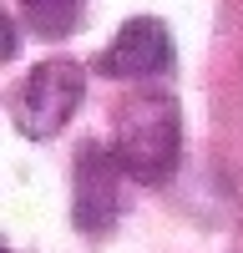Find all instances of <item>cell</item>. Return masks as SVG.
Instances as JSON below:
<instances>
[{
    "label": "cell",
    "instance_id": "obj_1",
    "mask_svg": "<svg viewBox=\"0 0 243 253\" xmlns=\"http://www.w3.org/2000/svg\"><path fill=\"white\" fill-rule=\"evenodd\" d=\"M112 147L122 167L132 172V182H162L177 167L182 152V112H177V96L162 91V86H142L127 91L112 112Z\"/></svg>",
    "mask_w": 243,
    "mask_h": 253
},
{
    "label": "cell",
    "instance_id": "obj_2",
    "mask_svg": "<svg viewBox=\"0 0 243 253\" xmlns=\"http://www.w3.org/2000/svg\"><path fill=\"white\" fill-rule=\"evenodd\" d=\"M81 96H86V71H81L76 61H66V56H51V61L31 66L15 81L5 112H10V126L20 137L46 142V137H56L61 126L76 117Z\"/></svg>",
    "mask_w": 243,
    "mask_h": 253
},
{
    "label": "cell",
    "instance_id": "obj_3",
    "mask_svg": "<svg viewBox=\"0 0 243 253\" xmlns=\"http://www.w3.org/2000/svg\"><path fill=\"white\" fill-rule=\"evenodd\" d=\"M132 172L122 167L117 147L86 142L76 152V167H71V223L86 238H101L117 223V213H122V182Z\"/></svg>",
    "mask_w": 243,
    "mask_h": 253
},
{
    "label": "cell",
    "instance_id": "obj_4",
    "mask_svg": "<svg viewBox=\"0 0 243 253\" xmlns=\"http://www.w3.org/2000/svg\"><path fill=\"white\" fill-rule=\"evenodd\" d=\"M96 71L112 76V81H157L172 71V36L157 15H137L127 20L112 46L96 56Z\"/></svg>",
    "mask_w": 243,
    "mask_h": 253
},
{
    "label": "cell",
    "instance_id": "obj_5",
    "mask_svg": "<svg viewBox=\"0 0 243 253\" xmlns=\"http://www.w3.org/2000/svg\"><path fill=\"white\" fill-rule=\"evenodd\" d=\"M20 15H26V26L46 41H66L81 31V20H86V0H20Z\"/></svg>",
    "mask_w": 243,
    "mask_h": 253
},
{
    "label": "cell",
    "instance_id": "obj_6",
    "mask_svg": "<svg viewBox=\"0 0 243 253\" xmlns=\"http://www.w3.org/2000/svg\"><path fill=\"white\" fill-rule=\"evenodd\" d=\"M15 56V26H10V10H5V61Z\"/></svg>",
    "mask_w": 243,
    "mask_h": 253
}]
</instances>
